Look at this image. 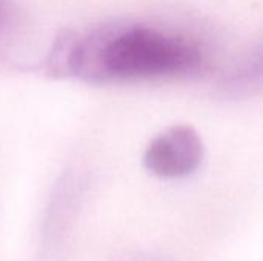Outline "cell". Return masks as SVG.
<instances>
[{"instance_id": "6da1fadb", "label": "cell", "mask_w": 263, "mask_h": 261, "mask_svg": "<svg viewBox=\"0 0 263 261\" xmlns=\"http://www.w3.org/2000/svg\"><path fill=\"white\" fill-rule=\"evenodd\" d=\"M206 62L193 38L142 23H111L77 35L69 77L91 85L199 74Z\"/></svg>"}, {"instance_id": "7a4b0ae2", "label": "cell", "mask_w": 263, "mask_h": 261, "mask_svg": "<svg viewBox=\"0 0 263 261\" xmlns=\"http://www.w3.org/2000/svg\"><path fill=\"white\" fill-rule=\"evenodd\" d=\"M203 157L205 146L199 132L190 125H174L151 140L143 165L160 178H183L200 168Z\"/></svg>"}, {"instance_id": "3957f363", "label": "cell", "mask_w": 263, "mask_h": 261, "mask_svg": "<svg viewBox=\"0 0 263 261\" xmlns=\"http://www.w3.org/2000/svg\"><path fill=\"white\" fill-rule=\"evenodd\" d=\"M262 82V52L260 48L248 57L240 68H237L222 85V91L231 97L253 95L254 91L260 89Z\"/></svg>"}, {"instance_id": "277c9868", "label": "cell", "mask_w": 263, "mask_h": 261, "mask_svg": "<svg viewBox=\"0 0 263 261\" xmlns=\"http://www.w3.org/2000/svg\"><path fill=\"white\" fill-rule=\"evenodd\" d=\"M77 38V34L72 31H62L45 60V72L49 77H69V62L72 54V46Z\"/></svg>"}, {"instance_id": "5b68a950", "label": "cell", "mask_w": 263, "mask_h": 261, "mask_svg": "<svg viewBox=\"0 0 263 261\" xmlns=\"http://www.w3.org/2000/svg\"><path fill=\"white\" fill-rule=\"evenodd\" d=\"M11 15V0H0V26H3Z\"/></svg>"}]
</instances>
